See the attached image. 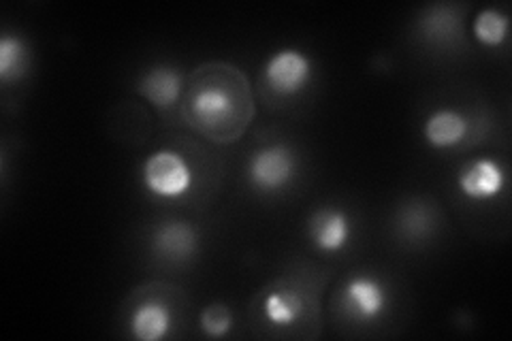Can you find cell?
<instances>
[{
	"label": "cell",
	"instance_id": "obj_1",
	"mask_svg": "<svg viewBox=\"0 0 512 341\" xmlns=\"http://www.w3.org/2000/svg\"><path fill=\"white\" fill-rule=\"evenodd\" d=\"M182 116L192 131L214 143H233L254 116L246 75L231 64H205L192 73L182 96Z\"/></svg>",
	"mask_w": 512,
	"mask_h": 341
},
{
	"label": "cell",
	"instance_id": "obj_2",
	"mask_svg": "<svg viewBox=\"0 0 512 341\" xmlns=\"http://www.w3.org/2000/svg\"><path fill=\"white\" fill-rule=\"evenodd\" d=\"M141 184L156 199H182L195 184L188 160L175 150H158L143 160Z\"/></svg>",
	"mask_w": 512,
	"mask_h": 341
},
{
	"label": "cell",
	"instance_id": "obj_3",
	"mask_svg": "<svg viewBox=\"0 0 512 341\" xmlns=\"http://www.w3.org/2000/svg\"><path fill=\"white\" fill-rule=\"evenodd\" d=\"M297 171L299 160L295 150L284 143H274L252 152L246 167V177L256 192L276 194L293 184Z\"/></svg>",
	"mask_w": 512,
	"mask_h": 341
},
{
	"label": "cell",
	"instance_id": "obj_4",
	"mask_svg": "<svg viewBox=\"0 0 512 341\" xmlns=\"http://www.w3.org/2000/svg\"><path fill=\"white\" fill-rule=\"evenodd\" d=\"M389 290L374 275H352L342 286L340 310L342 314L359 324L378 322L389 310Z\"/></svg>",
	"mask_w": 512,
	"mask_h": 341
},
{
	"label": "cell",
	"instance_id": "obj_5",
	"mask_svg": "<svg viewBox=\"0 0 512 341\" xmlns=\"http://www.w3.org/2000/svg\"><path fill=\"white\" fill-rule=\"evenodd\" d=\"M312 60L299 50H280L271 56L263 69V79L267 88L282 99L306 90L312 79Z\"/></svg>",
	"mask_w": 512,
	"mask_h": 341
},
{
	"label": "cell",
	"instance_id": "obj_6",
	"mask_svg": "<svg viewBox=\"0 0 512 341\" xmlns=\"http://www.w3.org/2000/svg\"><path fill=\"white\" fill-rule=\"evenodd\" d=\"M150 246L160 261L171 265H186L199 254L201 237L190 222L165 220L154 229Z\"/></svg>",
	"mask_w": 512,
	"mask_h": 341
},
{
	"label": "cell",
	"instance_id": "obj_7",
	"mask_svg": "<svg viewBox=\"0 0 512 341\" xmlns=\"http://www.w3.org/2000/svg\"><path fill=\"white\" fill-rule=\"evenodd\" d=\"M457 188L468 201L489 203L506 190V171L498 160L476 158L459 171Z\"/></svg>",
	"mask_w": 512,
	"mask_h": 341
},
{
	"label": "cell",
	"instance_id": "obj_8",
	"mask_svg": "<svg viewBox=\"0 0 512 341\" xmlns=\"http://www.w3.org/2000/svg\"><path fill=\"white\" fill-rule=\"evenodd\" d=\"M308 237L320 252H342L350 243L352 222L340 207H318L308 220Z\"/></svg>",
	"mask_w": 512,
	"mask_h": 341
},
{
	"label": "cell",
	"instance_id": "obj_9",
	"mask_svg": "<svg viewBox=\"0 0 512 341\" xmlns=\"http://www.w3.org/2000/svg\"><path fill=\"white\" fill-rule=\"evenodd\" d=\"M137 92L160 111L178 105L184 96V77L178 69L167 64H156L137 81Z\"/></svg>",
	"mask_w": 512,
	"mask_h": 341
},
{
	"label": "cell",
	"instance_id": "obj_10",
	"mask_svg": "<svg viewBox=\"0 0 512 341\" xmlns=\"http://www.w3.org/2000/svg\"><path fill=\"white\" fill-rule=\"evenodd\" d=\"M472 131V122L457 109L442 107L434 113H429L423 124V137L425 141L436 150H451L468 139Z\"/></svg>",
	"mask_w": 512,
	"mask_h": 341
},
{
	"label": "cell",
	"instance_id": "obj_11",
	"mask_svg": "<svg viewBox=\"0 0 512 341\" xmlns=\"http://www.w3.org/2000/svg\"><path fill=\"white\" fill-rule=\"evenodd\" d=\"M261 314L271 327H291L306 314V299L297 288L278 282L263 295Z\"/></svg>",
	"mask_w": 512,
	"mask_h": 341
},
{
	"label": "cell",
	"instance_id": "obj_12",
	"mask_svg": "<svg viewBox=\"0 0 512 341\" xmlns=\"http://www.w3.org/2000/svg\"><path fill=\"white\" fill-rule=\"evenodd\" d=\"M421 35L436 45H453L463 35V20L459 15V7L455 5H436L425 11L419 20Z\"/></svg>",
	"mask_w": 512,
	"mask_h": 341
},
{
	"label": "cell",
	"instance_id": "obj_13",
	"mask_svg": "<svg viewBox=\"0 0 512 341\" xmlns=\"http://www.w3.org/2000/svg\"><path fill=\"white\" fill-rule=\"evenodd\" d=\"M171 320L173 316L165 303L146 301L137 305L128 327H131V335L141 341H158L169 335Z\"/></svg>",
	"mask_w": 512,
	"mask_h": 341
},
{
	"label": "cell",
	"instance_id": "obj_14",
	"mask_svg": "<svg viewBox=\"0 0 512 341\" xmlns=\"http://www.w3.org/2000/svg\"><path fill=\"white\" fill-rule=\"evenodd\" d=\"M397 231L410 241H425L436 229V211L427 201L412 199L397 211Z\"/></svg>",
	"mask_w": 512,
	"mask_h": 341
},
{
	"label": "cell",
	"instance_id": "obj_15",
	"mask_svg": "<svg viewBox=\"0 0 512 341\" xmlns=\"http://www.w3.org/2000/svg\"><path fill=\"white\" fill-rule=\"evenodd\" d=\"M28 69V50L26 43L15 37L5 35L0 39V79L9 84V81L20 79Z\"/></svg>",
	"mask_w": 512,
	"mask_h": 341
},
{
	"label": "cell",
	"instance_id": "obj_16",
	"mask_svg": "<svg viewBox=\"0 0 512 341\" xmlns=\"http://www.w3.org/2000/svg\"><path fill=\"white\" fill-rule=\"evenodd\" d=\"M508 15L498 9H485L474 20V37L485 47H500L508 37Z\"/></svg>",
	"mask_w": 512,
	"mask_h": 341
},
{
	"label": "cell",
	"instance_id": "obj_17",
	"mask_svg": "<svg viewBox=\"0 0 512 341\" xmlns=\"http://www.w3.org/2000/svg\"><path fill=\"white\" fill-rule=\"evenodd\" d=\"M199 324H201V331L207 335V337H224L231 327H233V314L231 310L224 303H214L210 307H205V310L201 312V318H199Z\"/></svg>",
	"mask_w": 512,
	"mask_h": 341
}]
</instances>
